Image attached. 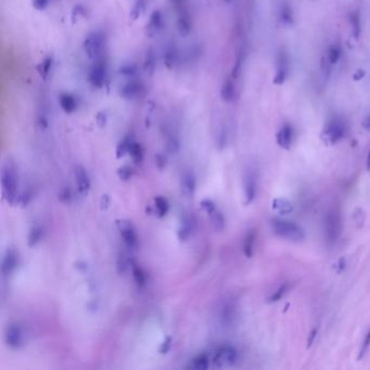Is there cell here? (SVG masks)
I'll use <instances>...</instances> for the list:
<instances>
[{"instance_id":"1","label":"cell","mask_w":370,"mask_h":370,"mask_svg":"<svg viewBox=\"0 0 370 370\" xmlns=\"http://www.w3.org/2000/svg\"><path fill=\"white\" fill-rule=\"evenodd\" d=\"M2 186L4 198L9 205H14L18 202V176L15 163L8 159L2 169Z\"/></svg>"},{"instance_id":"2","label":"cell","mask_w":370,"mask_h":370,"mask_svg":"<svg viewBox=\"0 0 370 370\" xmlns=\"http://www.w3.org/2000/svg\"><path fill=\"white\" fill-rule=\"evenodd\" d=\"M274 234L293 242H301L305 239L304 230L293 221L285 219H274L272 221Z\"/></svg>"},{"instance_id":"3","label":"cell","mask_w":370,"mask_h":370,"mask_svg":"<svg viewBox=\"0 0 370 370\" xmlns=\"http://www.w3.org/2000/svg\"><path fill=\"white\" fill-rule=\"evenodd\" d=\"M346 134V125L339 117L331 118L321 132V140L328 146H334L343 139Z\"/></svg>"},{"instance_id":"4","label":"cell","mask_w":370,"mask_h":370,"mask_svg":"<svg viewBox=\"0 0 370 370\" xmlns=\"http://www.w3.org/2000/svg\"><path fill=\"white\" fill-rule=\"evenodd\" d=\"M342 221L336 211L329 212L325 218V238L329 245L335 244L341 235Z\"/></svg>"},{"instance_id":"5","label":"cell","mask_w":370,"mask_h":370,"mask_svg":"<svg viewBox=\"0 0 370 370\" xmlns=\"http://www.w3.org/2000/svg\"><path fill=\"white\" fill-rule=\"evenodd\" d=\"M238 359V353L235 347L230 345H224L217 350V352L213 358V363L217 367H230L233 366Z\"/></svg>"},{"instance_id":"6","label":"cell","mask_w":370,"mask_h":370,"mask_svg":"<svg viewBox=\"0 0 370 370\" xmlns=\"http://www.w3.org/2000/svg\"><path fill=\"white\" fill-rule=\"evenodd\" d=\"M116 226L119 230V234H121L123 238L125 245L131 250L136 249L138 245V236L136 233V229L131 221L125 219H119L116 220Z\"/></svg>"},{"instance_id":"7","label":"cell","mask_w":370,"mask_h":370,"mask_svg":"<svg viewBox=\"0 0 370 370\" xmlns=\"http://www.w3.org/2000/svg\"><path fill=\"white\" fill-rule=\"evenodd\" d=\"M6 343L11 348H20L24 345L25 334L23 328L18 323H11L6 329L5 334Z\"/></svg>"},{"instance_id":"8","label":"cell","mask_w":370,"mask_h":370,"mask_svg":"<svg viewBox=\"0 0 370 370\" xmlns=\"http://www.w3.org/2000/svg\"><path fill=\"white\" fill-rule=\"evenodd\" d=\"M107 70L106 61L104 59H96L95 64L89 72V81L95 88L104 87L107 79Z\"/></svg>"},{"instance_id":"9","label":"cell","mask_w":370,"mask_h":370,"mask_svg":"<svg viewBox=\"0 0 370 370\" xmlns=\"http://www.w3.org/2000/svg\"><path fill=\"white\" fill-rule=\"evenodd\" d=\"M290 70V62L288 53L284 50H280L277 57V64H276V74L274 76V84L280 85L283 84L285 79L288 78Z\"/></svg>"},{"instance_id":"10","label":"cell","mask_w":370,"mask_h":370,"mask_svg":"<svg viewBox=\"0 0 370 370\" xmlns=\"http://www.w3.org/2000/svg\"><path fill=\"white\" fill-rule=\"evenodd\" d=\"M104 48V36L100 33L90 34L84 42V50L89 59H98Z\"/></svg>"},{"instance_id":"11","label":"cell","mask_w":370,"mask_h":370,"mask_svg":"<svg viewBox=\"0 0 370 370\" xmlns=\"http://www.w3.org/2000/svg\"><path fill=\"white\" fill-rule=\"evenodd\" d=\"M18 266V254L12 248H8L2 262V274L4 277L11 276Z\"/></svg>"},{"instance_id":"12","label":"cell","mask_w":370,"mask_h":370,"mask_svg":"<svg viewBox=\"0 0 370 370\" xmlns=\"http://www.w3.org/2000/svg\"><path fill=\"white\" fill-rule=\"evenodd\" d=\"M243 189H244V203L251 204L256 197L257 191V180L255 173L253 171H248L244 175L243 179Z\"/></svg>"},{"instance_id":"13","label":"cell","mask_w":370,"mask_h":370,"mask_svg":"<svg viewBox=\"0 0 370 370\" xmlns=\"http://www.w3.org/2000/svg\"><path fill=\"white\" fill-rule=\"evenodd\" d=\"M74 177H75L76 188L80 196H87L91 187V182L86 170L80 165H76L74 168Z\"/></svg>"},{"instance_id":"14","label":"cell","mask_w":370,"mask_h":370,"mask_svg":"<svg viewBox=\"0 0 370 370\" xmlns=\"http://www.w3.org/2000/svg\"><path fill=\"white\" fill-rule=\"evenodd\" d=\"M196 188H197V179L196 176H194L193 172L190 170L183 172L180 180L181 193L186 198H191L194 194V191H196Z\"/></svg>"},{"instance_id":"15","label":"cell","mask_w":370,"mask_h":370,"mask_svg":"<svg viewBox=\"0 0 370 370\" xmlns=\"http://www.w3.org/2000/svg\"><path fill=\"white\" fill-rule=\"evenodd\" d=\"M277 143L284 150H289L293 140V128L289 124H284L276 136Z\"/></svg>"},{"instance_id":"16","label":"cell","mask_w":370,"mask_h":370,"mask_svg":"<svg viewBox=\"0 0 370 370\" xmlns=\"http://www.w3.org/2000/svg\"><path fill=\"white\" fill-rule=\"evenodd\" d=\"M162 23H163V15L160 10H155L150 15L149 22L146 25V35L148 37H154L156 34L160 32L162 29Z\"/></svg>"},{"instance_id":"17","label":"cell","mask_w":370,"mask_h":370,"mask_svg":"<svg viewBox=\"0 0 370 370\" xmlns=\"http://www.w3.org/2000/svg\"><path fill=\"white\" fill-rule=\"evenodd\" d=\"M193 230V221L192 218L188 215V213H183L180 216L179 227L177 231V236L180 241H187L190 238Z\"/></svg>"},{"instance_id":"18","label":"cell","mask_w":370,"mask_h":370,"mask_svg":"<svg viewBox=\"0 0 370 370\" xmlns=\"http://www.w3.org/2000/svg\"><path fill=\"white\" fill-rule=\"evenodd\" d=\"M177 30L179 34L183 37H187L192 31V20L191 15L188 12L187 8L178 12L177 18Z\"/></svg>"},{"instance_id":"19","label":"cell","mask_w":370,"mask_h":370,"mask_svg":"<svg viewBox=\"0 0 370 370\" xmlns=\"http://www.w3.org/2000/svg\"><path fill=\"white\" fill-rule=\"evenodd\" d=\"M141 91H142V85L137 80H131L122 87L119 94H121V96L124 99L133 100L139 97L141 95Z\"/></svg>"},{"instance_id":"20","label":"cell","mask_w":370,"mask_h":370,"mask_svg":"<svg viewBox=\"0 0 370 370\" xmlns=\"http://www.w3.org/2000/svg\"><path fill=\"white\" fill-rule=\"evenodd\" d=\"M178 60V50L176 45L174 43L169 44L166 46L164 51V64L169 70H173L176 67V63Z\"/></svg>"},{"instance_id":"21","label":"cell","mask_w":370,"mask_h":370,"mask_svg":"<svg viewBox=\"0 0 370 370\" xmlns=\"http://www.w3.org/2000/svg\"><path fill=\"white\" fill-rule=\"evenodd\" d=\"M59 105L67 114H72L77 110V100L71 94H62L59 97Z\"/></svg>"},{"instance_id":"22","label":"cell","mask_w":370,"mask_h":370,"mask_svg":"<svg viewBox=\"0 0 370 370\" xmlns=\"http://www.w3.org/2000/svg\"><path fill=\"white\" fill-rule=\"evenodd\" d=\"M272 209L282 215H288L293 212L292 203L284 198L274 199L272 202Z\"/></svg>"},{"instance_id":"23","label":"cell","mask_w":370,"mask_h":370,"mask_svg":"<svg viewBox=\"0 0 370 370\" xmlns=\"http://www.w3.org/2000/svg\"><path fill=\"white\" fill-rule=\"evenodd\" d=\"M235 94H236V88H235V84H234V78H226L221 85V90H220V95H221V99L226 102H230L233 101L235 98Z\"/></svg>"},{"instance_id":"24","label":"cell","mask_w":370,"mask_h":370,"mask_svg":"<svg viewBox=\"0 0 370 370\" xmlns=\"http://www.w3.org/2000/svg\"><path fill=\"white\" fill-rule=\"evenodd\" d=\"M255 240H256V231L254 229L249 230L248 234L245 235L244 241H243V253L248 258L252 257V255H253Z\"/></svg>"},{"instance_id":"25","label":"cell","mask_w":370,"mask_h":370,"mask_svg":"<svg viewBox=\"0 0 370 370\" xmlns=\"http://www.w3.org/2000/svg\"><path fill=\"white\" fill-rule=\"evenodd\" d=\"M153 204H154V211L159 217H164L168 215V213L170 211V203L168 199H165L162 196H158L154 198Z\"/></svg>"},{"instance_id":"26","label":"cell","mask_w":370,"mask_h":370,"mask_svg":"<svg viewBox=\"0 0 370 370\" xmlns=\"http://www.w3.org/2000/svg\"><path fill=\"white\" fill-rule=\"evenodd\" d=\"M129 155L132 156V159L134 161L135 164H141L143 161V156H145V150L140 143H138L136 141H133L131 149H129Z\"/></svg>"},{"instance_id":"27","label":"cell","mask_w":370,"mask_h":370,"mask_svg":"<svg viewBox=\"0 0 370 370\" xmlns=\"http://www.w3.org/2000/svg\"><path fill=\"white\" fill-rule=\"evenodd\" d=\"M209 367H210V358L205 354H201L198 355L197 357H194L189 365V368L194 370H204L208 369Z\"/></svg>"},{"instance_id":"28","label":"cell","mask_w":370,"mask_h":370,"mask_svg":"<svg viewBox=\"0 0 370 370\" xmlns=\"http://www.w3.org/2000/svg\"><path fill=\"white\" fill-rule=\"evenodd\" d=\"M155 67H156V57L154 50L150 48L147 51L145 58V71L148 75H152L155 71Z\"/></svg>"},{"instance_id":"29","label":"cell","mask_w":370,"mask_h":370,"mask_svg":"<svg viewBox=\"0 0 370 370\" xmlns=\"http://www.w3.org/2000/svg\"><path fill=\"white\" fill-rule=\"evenodd\" d=\"M211 219V224L216 231H221L225 228V218L224 215L221 214V212L217 209L209 215Z\"/></svg>"},{"instance_id":"30","label":"cell","mask_w":370,"mask_h":370,"mask_svg":"<svg viewBox=\"0 0 370 370\" xmlns=\"http://www.w3.org/2000/svg\"><path fill=\"white\" fill-rule=\"evenodd\" d=\"M342 57V47L339 44H334L328 50V66L337 64Z\"/></svg>"},{"instance_id":"31","label":"cell","mask_w":370,"mask_h":370,"mask_svg":"<svg viewBox=\"0 0 370 370\" xmlns=\"http://www.w3.org/2000/svg\"><path fill=\"white\" fill-rule=\"evenodd\" d=\"M290 288H291V285H290V283H289V282L282 283V284L279 286V288L277 289V290H276V291H275V292L271 295L270 298H268L267 302H268V303H271V304L279 302V301H280V300L284 297V295L289 292Z\"/></svg>"},{"instance_id":"32","label":"cell","mask_w":370,"mask_h":370,"mask_svg":"<svg viewBox=\"0 0 370 370\" xmlns=\"http://www.w3.org/2000/svg\"><path fill=\"white\" fill-rule=\"evenodd\" d=\"M132 273H133L134 280L138 286L142 288V286H145L147 284V276L140 266H138L136 264H132Z\"/></svg>"},{"instance_id":"33","label":"cell","mask_w":370,"mask_h":370,"mask_svg":"<svg viewBox=\"0 0 370 370\" xmlns=\"http://www.w3.org/2000/svg\"><path fill=\"white\" fill-rule=\"evenodd\" d=\"M43 236H44V231H43V228L42 227H38V226H35L31 229L30 234H29V238H27V243H29L30 246H35L38 244L42 239H43Z\"/></svg>"},{"instance_id":"34","label":"cell","mask_w":370,"mask_h":370,"mask_svg":"<svg viewBox=\"0 0 370 370\" xmlns=\"http://www.w3.org/2000/svg\"><path fill=\"white\" fill-rule=\"evenodd\" d=\"M133 138L131 136H126L124 139L118 143L117 148H116V156L119 159L124 156L125 154H127L129 152V149H131V146L133 143Z\"/></svg>"},{"instance_id":"35","label":"cell","mask_w":370,"mask_h":370,"mask_svg":"<svg viewBox=\"0 0 370 370\" xmlns=\"http://www.w3.org/2000/svg\"><path fill=\"white\" fill-rule=\"evenodd\" d=\"M117 176L121 180L126 181L134 176V170L131 168V166H127V165L122 166V168H119L117 170Z\"/></svg>"},{"instance_id":"36","label":"cell","mask_w":370,"mask_h":370,"mask_svg":"<svg viewBox=\"0 0 370 370\" xmlns=\"http://www.w3.org/2000/svg\"><path fill=\"white\" fill-rule=\"evenodd\" d=\"M280 17L281 20L289 24L293 21V14H292V9L288 6V5H284L282 8H281V11H280Z\"/></svg>"},{"instance_id":"37","label":"cell","mask_w":370,"mask_h":370,"mask_svg":"<svg viewBox=\"0 0 370 370\" xmlns=\"http://www.w3.org/2000/svg\"><path fill=\"white\" fill-rule=\"evenodd\" d=\"M51 67H52V59L51 58H47L45 59L43 61V63L40 64V68H39V73L43 78H46L50 73V70H51Z\"/></svg>"},{"instance_id":"38","label":"cell","mask_w":370,"mask_h":370,"mask_svg":"<svg viewBox=\"0 0 370 370\" xmlns=\"http://www.w3.org/2000/svg\"><path fill=\"white\" fill-rule=\"evenodd\" d=\"M200 207H201V209H202L203 211H204V212L207 213L208 215L212 214V213L217 209L216 205H215V203L213 202L212 200H210V199L202 200L201 203H200Z\"/></svg>"},{"instance_id":"39","label":"cell","mask_w":370,"mask_h":370,"mask_svg":"<svg viewBox=\"0 0 370 370\" xmlns=\"http://www.w3.org/2000/svg\"><path fill=\"white\" fill-rule=\"evenodd\" d=\"M369 346H370V330L367 332L366 336H365V339L363 341V344H362V347H360V351H359V354H358V359H362L365 354L368 352L369 350Z\"/></svg>"},{"instance_id":"40","label":"cell","mask_w":370,"mask_h":370,"mask_svg":"<svg viewBox=\"0 0 370 370\" xmlns=\"http://www.w3.org/2000/svg\"><path fill=\"white\" fill-rule=\"evenodd\" d=\"M351 23H352L355 36L358 37L360 33V20H359V14L357 12H354L352 15H351Z\"/></svg>"},{"instance_id":"41","label":"cell","mask_w":370,"mask_h":370,"mask_svg":"<svg viewBox=\"0 0 370 370\" xmlns=\"http://www.w3.org/2000/svg\"><path fill=\"white\" fill-rule=\"evenodd\" d=\"M59 199L63 203H70L72 201V191L70 188H64L59 193Z\"/></svg>"},{"instance_id":"42","label":"cell","mask_w":370,"mask_h":370,"mask_svg":"<svg viewBox=\"0 0 370 370\" xmlns=\"http://www.w3.org/2000/svg\"><path fill=\"white\" fill-rule=\"evenodd\" d=\"M171 347H172V338L171 337H166L165 340L163 341V343L161 344L160 353L161 354H166L171 350Z\"/></svg>"},{"instance_id":"43","label":"cell","mask_w":370,"mask_h":370,"mask_svg":"<svg viewBox=\"0 0 370 370\" xmlns=\"http://www.w3.org/2000/svg\"><path fill=\"white\" fill-rule=\"evenodd\" d=\"M172 4H173V7L175 8V10H176L177 12L183 10V9H186V5H187V0H172Z\"/></svg>"},{"instance_id":"44","label":"cell","mask_w":370,"mask_h":370,"mask_svg":"<svg viewBox=\"0 0 370 370\" xmlns=\"http://www.w3.org/2000/svg\"><path fill=\"white\" fill-rule=\"evenodd\" d=\"M50 0H33V7L37 10H44L48 6Z\"/></svg>"},{"instance_id":"45","label":"cell","mask_w":370,"mask_h":370,"mask_svg":"<svg viewBox=\"0 0 370 370\" xmlns=\"http://www.w3.org/2000/svg\"><path fill=\"white\" fill-rule=\"evenodd\" d=\"M136 72L137 69L135 66H126L123 69H121V74H124L126 76H133Z\"/></svg>"},{"instance_id":"46","label":"cell","mask_w":370,"mask_h":370,"mask_svg":"<svg viewBox=\"0 0 370 370\" xmlns=\"http://www.w3.org/2000/svg\"><path fill=\"white\" fill-rule=\"evenodd\" d=\"M316 337H317V329H313V330L311 331L310 336H309V340H307V347H311V346H312V344L314 343V341H315Z\"/></svg>"},{"instance_id":"47","label":"cell","mask_w":370,"mask_h":370,"mask_svg":"<svg viewBox=\"0 0 370 370\" xmlns=\"http://www.w3.org/2000/svg\"><path fill=\"white\" fill-rule=\"evenodd\" d=\"M155 161H156V164H158V166L160 169H162L163 166L165 165V159L163 158L161 154H158L155 156Z\"/></svg>"},{"instance_id":"48","label":"cell","mask_w":370,"mask_h":370,"mask_svg":"<svg viewBox=\"0 0 370 370\" xmlns=\"http://www.w3.org/2000/svg\"><path fill=\"white\" fill-rule=\"evenodd\" d=\"M363 127L366 129V131L370 132V114L364 119L363 122Z\"/></svg>"},{"instance_id":"49","label":"cell","mask_w":370,"mask_h":370,"mask_svg":"<svg viewBox=\"0 0 370 370\" xmlns=\"http://www.w3.org/2000/svg\"><path fill=\"white\" fill-rule=\"evenodd\" d=\"M367 170L370 171V151H369L368 156H367Z\"/></svg>"},{"instance_id":"50","label":"cell","mask_w":370,"mask_h":370,"mask_svg":"<svg viewBox=\"0 0 370 370\" xmlns=\"http://www.w3.org/2000/svg\"><path fill=\"white\" fill-rule=\"evenodd\" d=\"M224 2H226V3H230V2H231V0H224Z\"/></svg>"}]
</instances>
